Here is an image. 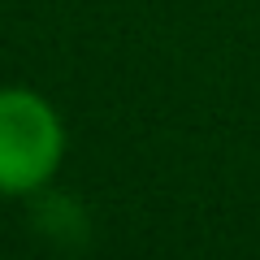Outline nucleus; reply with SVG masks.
I'll return each mask as SVG.
<instances>
[{
  "label": "nucleus",
  "mask_w": 260,
  "mask_h": 260,
  "mask_svg": "<svg viewBox=\"0 0 260 260\" xmlns=\"http://www.w3.org/2000/svg\"><path fill=\"white\" fill-rule=\"evenodd\" d=\"M65 121L35 87H0V195L35 200L52 186L65 160Z\"/></svg>",
  "instance_id": "obj_1"
},
{
  "label": "nucleus",
  "mask_w": 260,
  "mask_h": 260,
  "mask_svg": "<svg viewBox=\"0 0 260 260\" xmlns=\"http://www.w3.org/2000/svg\"><path fill=\"white\" fill-rule=\"evenodd\" d=\"M30 221H35V230L44 234V239L61 243V247H78V243H87V213L78 200H70V195H56L52 186L48 191H39L35 200H30Z\"/></svg>",
  "instance_id": "obj_2"
}]
</instances>
